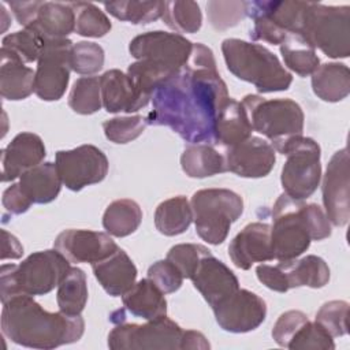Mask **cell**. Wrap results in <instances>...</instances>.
Instances as JSON below:
<instances>
[{"mask_svg":"<svg viewBox=\"0 0 350 350\" xmlns=\"http://www.w3.org/2000/svg\"><path fill=\"white\" fill-rule=\"evenodd\" d=\"M228 97L212 49L196 42L187 63L156 86L146 122L170 127L186 142L215 145L216 119Z\"/></svg>","mask_w":350,"mask_h":350,"instance_id":"obj_1","label":"cell"},{"mask_svg":"<svg viewBox=\"0 0 350 350\" xmlns=\"http://www.w3.org/2000/svg\"><path fill=\"white\" fill-rule=\"evenodd\" d=\"M83 331L85 320L81 314L48 312L33 295H16L3 304L1 332L16 345L51 350L78 342Z\"/></svg>","mask_w":350,"mask_h":350,"instance_id":"obj_2","label":"cell"},{"mask_svg":"<svg viewBox=\"0 0 350 350\" xmlns=\"http://www.w3.org/2000/svg\"><path fill=\"white\" fill-rule=\"evenodd\" d=\"M331 235V223L317 204L280 194L272 208L271 247L273 260L287 261L308 250L312 241Z\"/></svg>","mask_w":350,"mask_h":350,"instance_id":"obj_3","label":"cell"},{"mask_svg":"<svg viewBox=\"0 0 350 350\" xmlns=\"http://www.w3.org/2000/svg\"><path fill=\"white\" fill-rule=\"evenodd\" d=\"M71 268L70 261L55 247L31 253L21 264L0 268L1 304L16 295H44L59 286Z\"/></svg>","mask_w":350,"mask_h":350,"instance_id":"obj_4","label":"cell"},{"mask_svg":"<svg viewBox=\"0 0 350 350\" xmlns=\"http://www.w3.org/2000/svg\"><path fill=\"white\" fill-rule=\"evenodd\" d=\"M221 52L227 68L237 78L256 86L260 93L287 90L293 75L268 48L239 38H226Z\"/></svg>","mask_w":350,"mask_h":350,"instance_id":"obj_5","label":"cell"},{"mask_svg":"<svg viewBox=\"0 0 350 350\" xmlns=\"http://www.w3.org/2000/svg\"><path fill=\"white\" fill-rule=\"evenodd\" d=\"M242 104L254 131L269 139L275 150L286 154L302 137L304 111L291 98L267 100L258 94H246Z\"/></svg>","mask_w":350,"mask_h":350,"instance_id":"obj_6","label":"cell"},{"mask_svg":"<svg viewBox=\"0 0 350 350\" xmlns=\"http://www.w3.org/2000/svg\"><path fill=\"white\" fill-rule=\"evenodd\" d=\"M299 34L332 59L350 55V7L306 1Z\"/></svg>","mask_w":350,"mask_h":350,"instance_id":"obj_7","label":"cell"},{"mask_svg":"<svg viewBox=\"0 0 350 350\" xmlns=\"http://www.w3.org/2000/svg\"><path fill=\"white\" fill-rule=\"evenodd\" d=\"M193 220L198 237L211 243L226 241L230 227L243 212L242 197L230 189H202L193 194Z\"/></svg>","mask_w":350,"mask_h":350,"instance_id":"obj_8","label":"cell"},{"mask_svg":"<svg viewBox=\"0 0 350 350\" xmlns=\"http://www.w3.org/2000/svg\"><path fill=\"white\" fill-rule=\"evenodd\" d=\"M185 329L167 316L145 324L118 323L108 334L112 350H182Z\"/></svg>","mask_w":350,"mask_h":350,"instance_id":"obj_9","label":"cell"},{"mask_svg":"<svg viewBox=\"0 0 350 350\" xmlns=\"http://www.w3.org/2000/svg\"><path fill=\"white\" fill-rule=\"evenodd\" d=\"M305 4L306 1L298 0L247 1L246 16L253 19V29L249 33L250 38L253 41L280 45L287 34H299Z\"/></svg>","mask_w":350,"mask_h":350,"instance_id":"obj_10","label":"cell"},{"mask_svg":"<svg viewBox=\"0 0 350 350\" xmlns=\"http://www.w3.org/2000/svg\"><path fill=\"white\" fill-rule=\"evenodd\" d=\"M320 146L309 137H301L286 153L280 182L284 194L294 200L309 198L320 185Z\"/></svg>","mask_w":350,"mask_h":350,"instance_id":"obj_11","label":"cell"},{"mask_svg":"<svg viewBox=\"0 0 350 350\" xmlns=\"http://www.w3.org/2000/svg\"><path fill=\"white\" fill-rule=\"evenodd\" d=\"M72 45L68 38L46 40L34 78V93L41 100L56 101L66 93L71 72Z\"/></svg>","mask_w":350,"mask_h":350,"instance_id":"obj_12","label":"cell"},{"mask_svg":"<svg viewBox=\"0 0 350 350\" xmlns=\"http://www.w3.org/2000/svg\"><path fill=\"white\" fill-rule=\"evenodd\" d=\"M55 164L63 185L72 191L104 180L109 168L105 153L89 144L70 150H57Z\"/></svg>","mask_w":350,"mask_h":350,"instance_id":"obj_13","label":"cell"},{"mask_svg":"<svg viewBox=\"0 0 350 350\" xmlns=\"http://www.w3.org/2000/svg\"><path fill=\"white\" fill-rule=\"evenodd\" d=\"M193 42L178 33L154 30L130 41L129 51L135 60H148L174 72L182 68L191 53Z\"/></svg>","mask_w":350,"mask_h":350,"instance_id":"obj_14","label":"cell"},{"mask_svg":"<svg viewBox=\"0 0 350 350\" xmlns=\"http://www.w3.org/2000/svg\"><path fill=\"white\" fill-rule=\"evenodd\" d=\"M349 152L342 148L334 153L323 178V205L331 224L346 226L350 217V175Z\"/></svg>","mask_w":350,"mask_h":350,"instance_id":"obj_15","label":"cell"},{"mask_svg":"<svg viewBox=\"0 0 350 350\" xmlns=\"http://www.w3.org/2000/svg\"><path fill=\"white\" fill-rule=\"evenodd\" d=\"M212 309L219 327L232 334L253 331L267 317L265 301L246 288H238Z\"/></svg>","mask_w":350,"mask_h":350,"instance_id":"obj_16","label":"cell"},{"mask_svg":"<svg viewBox=\"0 0 350 350\" xmlns=\"http://www.w3.org/2000/svg\"><path fill=\"white\" fill-rule=\"evenodd\" d=\"M53 247L70 262H98L111 256L119 246L108 232L70 228L62 231Z\"/></svg>","mask_w":350,"mask_h":350,"instance_id":"obj_17","label":"cell"},{"mask_svg":"<svg viewBox=\"0 0 350 350\" xmlns=\"http://www.w3.org/2000/svg\"><path fill=\"white\" fill-rule=\"evenodd\" d=\"M223 154L227 171L242 178L267 176L276 161L272 145L264 138L254 135L227 148Z\"/></svg>","mask_w":350,"mask_h":350,"instance_id":"obj_18","label":"cell"},{"mask_svg":"<svg viewBox=\"0 0 350 350\" xmlns=\"http://www.w3.org/2000/svg\"><path fill=\"white\" fill-rule=\"evenodd\" d=\"M228 256L234 265L243 271L250 269L254 262L273 260L271 226L262 221H254L245 226L230 242Z\"/></svg>","mask_w":350,"mask_h":350,"instance_id":"obj_19","label":"cell"},{"mask_svg":"<svg viewBox=\"0 0 350 350\" xmlns=\"http://www.w3.org/2000/svg\"><path fill=\"white\" fill-rule=\"evenodd\" d=\"M46 156L42 139L29 131L16 134L1 150V182L21 178L30 168L41 164Z\"/></svg>","mask_w":350,"mask_h":350,"instance_id":"obj_20","label":"cell"},{"mask_svg":"<svg viewBox=\"0 0 350 350\" xmlns=\"http://www.w3.org/2000/svg\"><path fill=\"white\" fill-rule=\"evenodd\" d=\"M190 280L211 308L239 288L235 273L212 253L200 261Z\"/></svg>","mask_w":350,"mask_h":350,"instance_id":"obj_21","label":"cell"},{"mask_svg":"<svg viewBox=\"0 0 350 350\" xmlns=\"http://www.w3.org/2000/svg\"><path fill=\"white\" fill-rule=\"evenodd\" d=\"M103 107L109 113L137 112L150 101L144 98L127 74L120 70H108L100 77Z\"/></svg>","mask_w":350,"mask_h":350,"instance_id":"obj_22","label":"cell"},{"mask_svg":"<svg viewBox=\"0 0 350 350\" xmlns=\"http://www.w3.org/2000/svg\"><path fill=\"white\" fill-rule=\"evenodd\" d=\"M92 269L101 287L112 297L126 294L134 286L138 273L133 260L120 247L107 258L92 264Z\"/></svg>","mask_w":350,"mask_h":350,"instance_id":"obj_23","label":"cell"},{"mask_svg":"<svg viewBox=\"0 0 350 350\" xmlns=\"http://www.w3.org/2000/svg\"><path fill=\"white\" fill-rule=\"evenodd\" d=\"M23 29H31L46 40L66 38L75 31V14L70 3L38 1L33 19Z\"/></svg>","mask_w":350,"mask_h":350,"instance_id":"obj_24","label":"cell"},{"mask_svg":"<svg viewBox=\"0 0 350 350\" xmlns=\"http://www.w3.org/2000/svg\"><path fill=\"white\" fill-rule=\"evenodd\" d=\"M252 131L253 127L243 104L228 97L216 119L215 145L231 148L252 137Z\"/></svg>","mask_w":350,"mask_h":350,"instance_id":"obj_25","label":"cell"},{"mask_svg":"<svg viewBox=\"0 0 350 350\" xmlns=\"http://www.w3.org/2000/svg\"><path fill=\"white\" fill-rule=\"evenodd\" d=\"M124 310L144 320H156L167 316L164 293L150 280L141 279L122 295Z\"/></svg>","mask_w":350,"mask_h":350,"instance_id":"obj_26","label":"cell"},{"mask_svg":"<svg viewBox=\"0 0 350 350\" xmlns=\"http://www.w3.org/2000/svg\"><path fill=\"white\" fill-rule=\"evenodd\" d=\"M0 93L5 100H25L34 92L36 71L10 52L0 49Z\"/></svg>","mask_w":350,"mask_h":350,"instance_id":"obj_27","label":"cell"},{"mask_svg":"<svg viewBox=\"0 0 350 350\" xmlns=\"http://www.w3.org/2000/svg\"><path fill=\"white\" fill-rule=\"evenodd\" d=\"M19 186L33 204L52 202L60 193L62 179L55 163L42 161L19 178Z\"/></svg>","mask_w":350,"mask_h":350,"instance_id":"obj_28","label":"cell"},{"mask_svg":"<svg viewBox=\"0 0 350 350\" xmlns=\"http://www.w3.org/2000/svg\"><path fill=\"white\" fill-rule=\"evenodd\" d=\"M279 265L288 290L302 286L321 288L329 282V268L327 262L314 254L305 256L299 260L279 261Z\"/></svg>","mask_w":350,"mask_h":350,"instance_id":"obj_29","label":"cell"},{"mask_svg":"<svg viewBox=\"0 0 350 350\" xmlns=\"http://www.w3.org/2000/svg\"><path fill=\"white\" fill-rule=\"evenodd\" d=\"M313 93L327 103H338L350 93V71L343 63H324L312 74Z\"/></svg>","mask_w":350,"mask_h":350,"instance_id":"obj_30","label":"cell"},{"mask_svg":"<svg viewBox=\"0 0 350 350\" xmlns=\"http://www.w3.org/2000/svg\"><path fill=\"white\" fill-rule=\"evenodd\" d=\"M180 167L190 178H206L226 172L224 154L211 144H191L180 156Z\"/></svg>","mask_w":350,"mask_h":350,"instance_id":"obj_31","label":"cell"},{"mask_svg":"<svg viewBox=\"0 0 350 350\" xmlns=\"http://www.w3.org/2000/svg\"><path fill=\"white\" fill-rule=\"evenodd\" d=\"M193 221V209L185 196H175L160 202L154 212V226L165 237L185 232Z\"/></svg>","mask_w":350,"mask_h":350,"instance_id":"obj_32","label":"cell"},{"mask_svg":"<svg viewBox=\"0 0 350 350\" xmlns=\"http://www.w3.org/2000/svg\"><path fill=\"white\" fill-rule=\"evenodd\" d=\"M141 221V206L130 198L112 201L103 215V227L109 235L116 238H123L135 232Z\"/></svg>","mask_w":350,"mask_h":350,"instance_id":"obj_33","label":"cell"},{"mask_svg":"<svg viewBox=\"0 0 350 350\" xmlns=\"http://www.w3.org/2000/svg\"><path fill=\"white\" fill-rule=\"evenodd\" d=\"M280 53L288 70L299 77H308L319 67L316 49L298 33H290L280 44Z\"/></svg>","mask_w":350,"mask_h":350,"instance_id":"obj_34","label":"cell"},{"mask_svg":"<svg viewBox=\"0 0 350 350\" xmlns=\"http://www.w3.org/2000/svg\"><path fill=\"white\" fill-rule=\"evenodd\" d=\"M56 301L60 312L70 316L81 314L88 301L86 273L81 268L71 267L68 269L57 286Z\"/></svg>","mask_w":350,"mask_h":350,"instance_id":"obj_35","label":"cell"},{"mask_svg":"<svg viewBox=\"0 0 350 350\" xmlns=\"http://www.w3.org/2000/svg\"><path fill=\"white\" fill-rule=\"evenodd\" d=\"M165 1H111L104 3L105 10L116 19L134 25H146L163 16Z\"/></svg>","mask_w":350,"mask_h":350,"instance_id":"obj_36","label":"cell"},{"mask_svg":"<svg viewBox=\"0 0 350 350\" xmlns=\"http://www.w3.org/2000/svg\"><path fill=\"white\" fill-rule=\"evenodd\" d=\"M161 18L178 34L197 33L202 25V14L196 1H165Z\"/></svg>","mask_w":350,"mask_h":350,"instance_id":"obj_37","label":"cell"},{"mask_svg":"<svg viewBox=\"0 0 350 350\" xmlns=\"http://www.w3.org/2000/svg\"><path fill=\"white\" fill-rule=\"evenodd\" d=\"M68 107L79 115H92L101 109V86L100 77L78 78L68 94Z\"/></svg>","mask_w":350,"mask_h":350,"instance_id":"obj_38","label":"cell"},{"mask_svg":"<svg viewBox=\"0 0 350 350\" xmlns=\"http://www.w3.org/2000/svg\"><path fill=\"white\" fill-rule=\"evenodd\" d=\"M75 14V33L82 37L98 38L105 36L112 25L108 16L93 3L70 1Z\"/></svg>","mask_w":350,"mask_h":350,"instance_id":"obj_39","label":"cell"},{"mask_svg":"<svg viewBox=\"0 0 350 350\" xmlns=\"http://www.w3.org/2000/svg\"><path fill=\"white\" fill-rule=\"evenodd\" d=\"M46 38L31 29H23L5 36L1 41V49L10 52L23 63L38 62Z\"/></svg>","mask_w":350,"mask_h":350,"instance_id":"obj_40","label":"cell"},{"mask_svg":"<svg viewBox=\"0 0 350 350\" xmlns=\"http://www.w3.org/2000/svg\"><path fill=\"white\" fill-rule=\"evenodd\" d=\"M146 116H116L103 123L105 137L115 144H127L138 138L146 129Z\"/></svg>","mask_w":350,"mask_h":350,"instance_id":"obj_41","label":"cell"},{"mask_svg":"<svg viewBox=\"0 0 350 350\" xmlns=\"http://www.w3.org/2000/svg\"><path fill=\"white\" fill-rule=\"evenodd\" d=\"M104 49L92 41H79L71 49V70L81 75H94L104 66Z\"/></svg>","mask_w":350,"mask_h":350,"instance_id":"obj_42","label":"cell"},{"mask_svg":"<svg viewBox=\"0 0 350 350\" xmlns=\"http://www.w3.org/2000/svg\"><path fill=\"white\" fill-rule=\"evenodd\" d=\"M247 1H208L206 15L215 30L237 26L246 16Z\"/></svg>","mask_w":350,"mask_h":350,"instance_id":"obj_43","label":"cell"},{"mask_svg":"<svg viewBox=\"0 0 350 350\" xmlns=\"http://www.w3.org/2000/svg\"><path fill=\"white\" fill-rule=\"evenodd\" d=\"M349 304L346 301H328L316 313L314 321L319 323L332 338L343 336L349 331L347 324Z\"/></svg>","mask_w":350,"mask_h":350,"instance_id":"obj_44","label":"cell"},{"mask_svg":"<svg viewBox=\"0 0 350 350\" xmlns=\"http://www.w3.org/2000/svg\"><path fill=\"white\" fill-rule=\"evenodd\" d=\"M287 349L290 350H332L334 338L316 321H306L293 336Z\"/></svg>","mask_w":350,"mask_h":350,"instance_id":"obj_45","label":"cell"},{"mask_svg":"<svg viewBox=\"0 0 350 350\" xmlns=\"http://www.w3.org/2000/svg\"><path fill=\"white\" fill-rule=\"evenodd\" d=\"M208 254H211V250L204 245L179 243L168 250L167 258L176 265L183 278L191 279L200 261Z\"/></svg>","mask_w":350,"mask_h":350,"instance_id":"obj_46","label":"cell"},{"mask_svg":"<svg viewBox=\"0 0 350 350\" xmlns=\"http://www.w3.org/2000/svg\"><path fill=\"white\" fill-rule=\"evenodd\" d=\"M148 279H150L164 294H171L180 288L185 278L176 265L165 258L159 260L149 267Z\"/></svg>","mask_w":350,"mask_h":350,"instance_id":"obj_47","label":"cell"},{"mask_svg":"<svg viewBox=\"0 0 350 350\" xmlns=\"http://www.w3.org/2000/svg\"><path fill=\"white\" fill-rule=\"evenodd\" d=\"M308 316L301 310H287L282 313L272 328L273 340L282 346L287 347L295 332L308 321Z\"/></svg>","mask_w":350,"mask_h":350,"instance_id":"obj_48","label":"cell"},{"mask_svg":"<svg viewBox=\"0 0 350 350\" xmlns=\"http://www.w3.org/2000/svg\"><path fill=\"white\" fill-rule=\"evenodd\" d=\"M3 206L4 209L10 213V215H22L26 211H29V208L31 206V201L26 197V194L22 191L19 183H12L11 186H8L4 193H3V198H1Z\"/></svg>","mask_w":350,"mask_h":350,"instance_id":"obj_49","label":"cell"},{"mask_svg":"<svg viewBox=\"0 0 350 350\" xmlns=\"http://www.w3.org/2000/svg\"><path fill=\"white\" fill-rule=\"evenodd\" d=\"M3 243H1V260L7 258H21L23 254V246L16 237L10 234L5 230H1Z\"/></svg>","mask_w":350,"mask_h":350,"instance_id":"obj_50","label":"cell"},{"mask_svg":"<svg viewBox=\"0 0 350 350\" xmlns=\"http://www.w3.org/2000/svg\"><path fill=\"white\" fill-rule=\"evenodd\" d=\"M185 349L208 350L211 349V345L208 339L204 336V334L194 329H186L183 332V340H182V350Z\"/></svg>","mask_w":350,"mask_h":350,"instance_id":"obj_51","label":"cell"},{"mask_svg":"<svg viewBox=\"0 0 350 350\" xmlns=\"http://www.w3.org/2000/svg\"><path fill=\"white\" fill-rule=\"evenodd\" d=\"M0 11H1V22H3V31L7 29V26L10 25V21L5 18V15H7V10L4 8V4H0Z\"/></svg>","mask_w":350,"mask_h":350,"instance_id":"obj_52","label":"cell"}]
</instances>
